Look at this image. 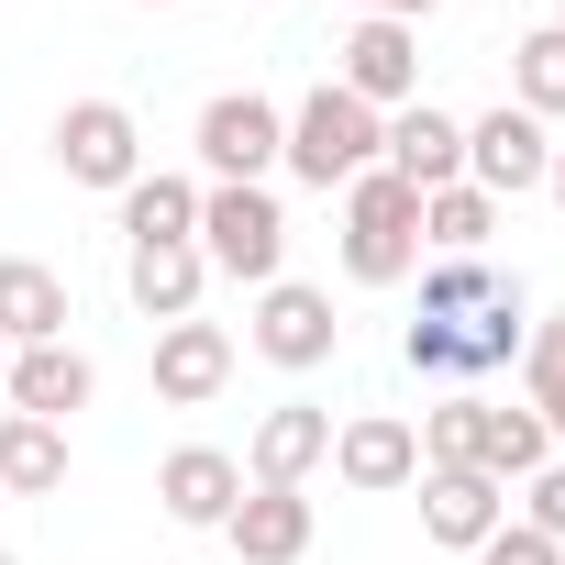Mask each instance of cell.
Returning a JSON list of instances; mask_svg holds the SVG:
<instances>
[{
	"label": "cell",
	"mask_w": 565,
	"mask_h": 565,
	"mask_svg": "<svg viewBox=\"0 0 565 565\" xmlns=\"http://www.w3.org/2000/svg\"><path fill=\"white\" fill-rule=\"evenodd\" d=\"M355 12H377V23H422V12H444V0H355Z\"/></svg>",
	"instance_id": "28"
},
{
	"label": "cell",
	"mask_w": 565,
	"mask_h": 565,
	"mask_svg": "<svg viewBox=\"0 0 565 565\" xmlns=\"http://www.w3.org/2000/svg\"><path fill=\"white\" fill-rule=\"evenodd\" d=\"M333 477L366 488V499H388V488L422 477V433L399 411H355V422H333Z\"/></svg>",
	"instance_id": "14"
},
{
	"label": "cell",
	"mask_w": 565,
	"mask_h": 565,
	"mask_svg": "<svg viewBox=\"0 0 565 565\" xmlns=\"http://www.w3.org/2000/svg\"><path fill=\"white\" fill-rule=\"evenodd\" d=\"M222 543L244 565H300L311 554V488H244L233 521H222Z\"/></svg>",
	"instance_id": "16"
},
{
	"label": "cell",
	"mask_w": 565,
	"mask_h": 565,
	"mask_svg": "<svg viewBox=\"0 0 565 565\" xmlns=\"http://www.w3.org/2000/svg\"><path fill=\"white\" fill-rule=\"evenodd\" d=\"M499 289H510V277H499L488 255H433V266H422V311H433V322H466V311L499 300Z\"/></svg>",
	"instance_id": "25"
},
{
	"label": "cell",
	"mask_w": 565,
	"mask_h": 565,
	"mask_svg": "<svg viewBox=\"0 0 565 565\" xmlns=\"http://www.w3.org/2000/svg\"><path fill=\"white\" fill-rule=\"evenodd\" d=\"M477 565H565V543H543L532 521H499V532L477 543Z\"/></svg>",
	"instance_id": "27"
},
{
	"label": "cell",
	"mask_w": 565,
	"mask_h": 565,
	"mask_svg": "<svg viewBox=\"0 0 565 565\" xmlns=\"http://www.w3.org/2000/svg\"><path fill=\"white\" fill-rule=\"evenodd\" d=\"M0 377H12V344H0Z\"/></svg>",
	"instance_id": "30"
},
{
	"label": "cell",
	"mask_w": 565,
	"mask_h": 565,
	"mask_svg": "<svg viewBox=\"0 0 565 565\" xmlns=\"http://www.w3.org/2000/svg\"><path fill=\"white\" fill-rule=\"evenodd\" d=\"M67 322H78L67 311V277L34 266V255H0V344H12V355L23 344H67Z\"/></svg>",
	"instance_id": "17"
},
{
	"label": "cell",
	"mask_w": 565,
	"mask_h": 565,
	"mask_svg": "<svg viewBox=\"0 0 565 565\" xmlns=\"http://www.w3.org/2000/svg\"><path fill=\"white\" fill-rule=\"evenodd\" d=\"M333 466V411L322 399H277L244 444V488H311Z\"/></svg>",
	"instance_id": "9"
},
{
	"label": "cell",
	"mask_w": 565,
	"mask_h": 565,
	"mask_svg": "<svg viewBox=\"0 0 565 565\" xmlns=\"http://www.w3.org/2000/svg\"><path fill=\"white\" fill-rule=\"evenodd\" d=\"M521 521H532L543 543H565V455H543V466L521 477Z\"/></svg>",
	"instance_id": "26"
},
{
	"label": "cell",
	"mask_w": 565,
	"mask_h": 565,
	"mask_svg": "<svg viewBox=\"0 0 565 565\" xmlns=\"http://www.w3.org/2000/svg\"><path fill=\"white\" fill-rule=\"evenodd\" d=\"M0 399H12L23 422H56V433H67V422L100 399V366H89L78 344H23V355H12V377H0Z\"/></svg>",
	"instance_id": "11"
},
{
	"label": "cell",
	"mask_w": 565,
	"mask_h": 565,
	"mask_svg": "<svg viewBox=\"0 0 565 565\" xmlns=\"http://www.w3.org/2000/svg\"><path fill=\"white\" fill-rule=\"evenodd\" d=\"M67 488V433L0 411V499H56Z\"/></svg>",
	"instance_id": "21"
},
{
	"label": "cell",
	"mask_w": 565,
	"mask_h": 565,
	"mask_svg": "<svg viewBox=\"0 0 565 565\" xmlns=\"http://www.w3.org/2000/svg\"><path fill=\"white\" fill-rule=\"evenodd\" d=\"M56 167H67V189H134L145 178V122L122 111V100H67L56 111Z\"/></svg>",
	"instance_id": "6"
},
{
	"label": "cell",
	"mask_w": 565,
	"mask_h": 565,
	"mask_svg": "<svg viewBox=\"0 0 565 565\" xmlns=\"http://www.w3.org/2000/svg\"><path fill=\"white\" fill-rule=\"evenodd\" d=\"M122 244H200V178L145 167V178L122 189Z\"/></svg>",
	"instance_id": "20"
},
{
	"label": "cell",
	"mask_w": 565,
	"mask_h": 565,
	"mask_svg": "<svg viewBox=\"0 0 565 565\" xmlns=\"http://www.w3.org/2000/svg\"><path fill=\"white\" fill-rule=\"evenodd\" d=\"M422 266V189H399L388 167H366L344 189V277L355 289H399Z\"/></svg>",
	"instance_id": "2"
},
{
	"label": "cell",
	"mask_w": 565,
	"mask_h": 565,
	"mask_svg": "<svg viewBox=\"0 0 565 565\" xmlns=\"http://www.w3.org/2000/svg\"><path fill=\"white\" fill-rule=\"evenodd\" d=\"M156 499H167L178 532H222L233 499H244V455H222V444H178V455L156 466Z\"/></svg>",
	"instance_id": "15"
},
{
	"label": "cell",
	"mask_w": 565,
	"mask_h": 565,
	"mask_svg": "<svg viewBox=\"0 0 565 565\" xmlns=\"http://www.w3.org/2000/svg\"><path fill=\"white\" fill-rule=\"evenodd\" d=\"M543 455H554V433H543V411H532V399H521V411H510V399H477V433H466V466H477V477L521 488Z\"/></svg>",
	"instance_id": "19"
},
{
	"label": "cell",
	"mask_w": 565,
	"mask_h": 565,
	"mask_svg": "<svg viewBox=\"0 0 565 565\" xmlns=\"http://www.w3.org/2000/svg\"><path fill=\"white\" fill-rule=\"evenodd\" d=\"M222 388H233V333L200 322V311L167 322V333H156V399H167V411H211Z\"/></svg>",
	"instance_id": "13"
},
{
	"label": "cell",
	"mask_w": 565,
	"mask_h": 565,
	"mask_svg": "<svg viewBox=\"0 0 565 565\" xmlns=\"http://www.w3.org/2000/svg\"><path fill=\"white\" fill-rule=\"evenodd\" d=\"M377 167H388L399 189H455V178H466V122H455V111H433V100H411V111H388Z\"/></svg>",
	"instance_id": "12"
},
{
	"label": "cell",
	"mask_w": 565,
	"mask_h": 565,
	"mask_svg": "<svg viewBox=\"0 0 565 565\" xmlns=\"http://www.w3.org/2000/svg\"><path fill=\"white\" fill-rule=\"evenodd\" d=\"M543 167H554V134H543L532 111H510V100H499V111H477V122H466V178H477L499 211H510L521 189H543Z\"/></svg>",
	"instance_id": "8"
},
{
	"label": "cell",
	"mask_w": 565,
	"mask_h": 565,
	"mask_svg": "<svg viewBox=\"0 0 565 565\" xmlns=\"http://www.w3.org/2000/svg\"><path fill=\"white\" fill-rule=\"evenodd\" d=\"M411 488H422V532H433L444 554H477V543L510 521V488H499V477H477V466H422Z\"/></svg>",
	"instance_id": "10"
},
{
	"label": "cell",
	"mask_w": 565,
	"mask_h": 565,
	"mask_svg": "<svg viewBox=\"0 0 565 565\" xmlns=\"http://www.w3.org/2000/svg\"><path fill=\"white\" fill-rule=\"evenodd\" d=\"M488 233H499V200H488L477 178L422 189V244H433V255H488Z\"/></svg>",
	"instance_id": "22"
},
{
	"label": "cell",
	"mask_w": 565,
	"mask_h": 565,
	"mask_svg": "<svg viewBox=\"0 0 565 565\" xmlns=\"http://www.w3.org/2000/svg\"><path fill=\"white\" fill-rule=\"evenodd\" d=\"M244 344H255L266 366H289V377L333 366V344H344V322H333V289H300V277H266V289H255V322H244Z\"/></svg>",
	"instance_id": "5"
},
{
	"label": "cell",
	"mask_w": 565,
	"mask_h": 565,
	"mask_svg": "<svg viewBox=\"0 0 565 565\" xmlns=\"http://www.w3.org/2000/svg\"><path fill=\"white\" fill-rule=\"evenodd\" d=\"M510 111L565 122V23H532V34L510 45Z\"/></svg>",
	"instance_id": "23"
},
{
	"label": "cell",
	"mask_w": 565,
	"mask_h": 565,
	"mask_svg": "<svg viewBox=\"0 0 565 565\" xmlns=\"http://www.w3.org/2000/svg\"><path fill=\"white\" fill-rule=\"evenodd\" d=\"M156 12H178V0H156Z\"/></svg>",
	"instance_id": "31"
},
{
	"label": "cell",
	"mask_w": 565,
	"mask_h": 565,
	"mask_svg": "<svg viewBox=\"0 0 565 565\" xmlns=\"http://www.w3.org/2000/svg\"><path fill=\"white\" fill-rule=\"evenodd\" d=\"M333 89H355L366 111H411V100H422V23L355 12V34H344V56H333Z\"/></svg>",
	"instance_id": "7"
},
{
	"label": "cell",
	"mask_w": 565,
	"mask_h": 565,
	"mask_svg": "<svg viewBox=\"0 0 565 565\" xmlns=\"http://www.w3.org/2000/svg\"><path fill=\"white\" fill-rule=\"evenodd\" d=\"M122 289H134V311L167 333V322H189V311H200L211 266H200V244H134V255H122Z\"/></svg>",
	"instance_id": "18"
},
{
	"label": "cell",
	"mask_w": 565,
	"mask_h": 565,
	"mask_svg": "<svg viewBox=\"0 0 565 565\" xmlns=\"http://www.w3.org/2000/svg\"><path fill=\"white\" fill-rule=\"evenodd\" d=\"M543 189H554V200H565V145H554V167H543Z\"/></svg>",
	"instance_id": "29"
},
{
	"label": "cell",
	"mask_w": 565,
	"mask_h": 565,
	"mask_svg": "<svg viewBox=\"0 0 565 565\" xmlns=\"http://www.w3.org/2000/svg\"><path fill=\"white\" fill-rule=\"evenodd\" d=\"M266 12H277V0H266Z\"/></svg>",
	"instance_id": "32"
},
{
	"label": "cell",
	"mask_w": 565,
	"mask_h": 565,
	"mask_svg": "<svg viewBox=\"0 0 565 565\" xmlns=\"http://www.w3.org/2000/svg\"><path fill=\"white\" fill-rule=\"evenodd\" d=\"M377 134H388V111H366L355 89H311L300 111H289V156H277V167H289L300 189H355L366 167H377Z\"/></svg>",
	"instance_id": "1"
},
{
	"label": "cell",
	"mask_w": 565,
	"mask_h": 565,
	"mask_svg": "<svg viewBox=\"0 0 565 565\" xmlns=\"http://www.w3.org/2000/svg\"><path fill=\"white\" fill-rule=\"evenodd\" d=\"M277 156H289V111H277L266 89L200 100V178H211V189H266Z\"/></svg>",
	"instance_id": "4"
},
{
	"label": "cell",
	"mask_w": 565,
	"mask_h": 565,
	"mask_svg": "<svg viewBox=\"0 0 565 565\" xmlns=\"http://www.w3.org/2000/svg\"><path fill=\"white\" fill-rule=\"evenodd\" d=\"M200 266L266 289V277L289 266V211H277V189H200Z\"/></svg>",
	"instance_id": "3"
},
{
	"label": "cell",
	"mask_w": 565,
	"mask_h": 565,
	"mask_svg": "<svg viewBox=\"0 0 565 565\" xmlns=\"http://www.w3.org/2000/svg\"><path fill=\"white\" fill-rule=\"evenodd\" d=\"M521 399H532V411H543V433L565 444V311L521 333Z\"/></svg>",
	"instance_id": "24"
}]
</instances>
